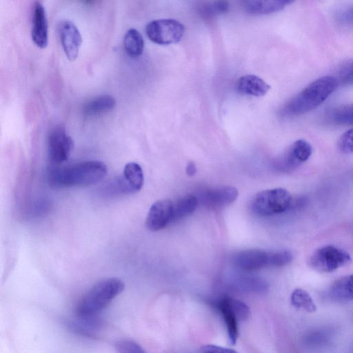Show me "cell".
<instances>
[{"label":"cell","mask_w":353,"mask_h":353,"mask_svg":"<svg viewBox=\"0 0 353 353\" xmlns=\"http://www.w3.org/2000/svg\"><path fill=\"white\" fill-rule=\"evenodd\" d=\"M107 172L106 165L95 160L81 161L65 167L55 165L50 169L48 181L54 189L88 187L101 181Z\"/></svg>","instance_id":"6da1fadb"},{"label":"cell","mask_w":353,"mask_h":353,"mask_svg":"<svg viewBox=\"0 0 353 353\" xmlns=\"http://www.w3.org/2000/svg\"><path fill=\"white\" fill-rule=\"evenodd\" d=\"M337 80L331 76L316 79L289 101L281 110L286 117L300 116L321 105L336 89Z\"/></svg>","instance_id":"7a4b0ae2"},{"label":"cell","mask_w":353,"mask_h":353,"mask_svg":"<svg viewBox=\"0 0 353 353\" xmlns=\"http://www.w3.org/2000/svg\"><path fill=\"white\" fill-rule=\"evenodd\" d=\"M124 288L123 281L117 277L99 281L79 300L75 308L76 314L82 317L95 316L121 294Z\"/></svg>","instance_id":"3957f363"},{"label":"cell","mask_w":353,"mask_h":353,"mask_svg":"<svg viewBox=\"0 0 353 353\" xmlns=\"http://www.w3.org/2000/svg\"><path fill=\"white\" fill-rule=\"evenodd\" d=\"M293 198L285 189L278 188L257 193L251 201V209L261 216H272L290 210Z\"/></svg>","instance_id":"277c9868"},{"label":"cell","mask_w":353,"mask_h":353,"mask_svg":"<svg viewBox=\"0 0 353 353\" xmlns=\"http://www.w3.org/2000/svg\"><path fill=\"white\" fill-rule=\"evenodd\" d=\"M350 261V255L346 251L334 245H325L310 255L308 263L317 272H332Z\"/></svg>","instance_id":"5b68a950"},{"label":"cell","mask_w":353,"mask_h":353,"mask_svg":"<svg viewBox=\"0 0 353 353\" xmlns=\"http://www.w3.org/2000/svg\"><path fill=\"white\" fill-rule=\"evenodd\" d=\"M145 30L151 41L159 45H168L181 40L185 27L175 19H157L149 22Z\"/></svg>","instance_id":"8992f818"},{"label":"cell","mask_w":353,"mask_h":353,"mask_svg":"<svg viewBox=\"0 0 353 353\" xmlns=\"http://www.w3.org/2000/svg\"><path fill=\"white\" fill-rule=\"evenodd\" d=\"M312 152V146L307 141L296 140L275 160L274 168L280 172H291L307 161Z\"/></svg>","instance_id":"52a82bcc"},{"label":"cell","mask_w":353,"mask_h":353,"mask_svg":"<svg viewBox=\"0 0 353 353\" xmlns=\"http://www.w3.org/2000/svg\"><path fill=\"white\" fill-rule=\"evenodd\" d=\"M144 176L141 167L137 163L125 165L122 175L112 181L108 190L116 194H130L139 191L143 185Z\"/></svg>","instance_id":"ba28073f"},{"label":"cell","mask_w":353,"mask_h":353,"mask_svg":"<svg viewBox=\"0 0 353 353\" xmlns=\"http://www.w3.org/2000/svg\"><path fill=\"white\" fill-rule=\"evenodd\" d=\"M74 147L71 137L61 125L54 127L48 137V150L50 159L55 165L68 160Z\"/></svg>","instance_id":"9c48e42d"},{"label":"cell","mask_w":353,"mask_h":353,"mask_svg":"<svg viewBox=\"0 0 353 353\" xmlns=\"http://www.w3.org/2000/svg\"><path fill=\"white\" fill-rule=\"evenodd\" d=\"M274 251L250 249L239 252L233 256L234 265L245 272H254L273 267Z\"/></svg>","instance_id":"30bf717a"},{"label":"cell","mask_w":353,"mask_h":353,"mask_svg":"<svg viewBox=\"0 0 353 353\" xmlns=\"http://www.w3.org/2000/svg\"><path fill=\"white\" fill-rule=\"evenodd\" d=\"M237 196L238 191L234 187L225 185L208 188L197 199L208 208L219 209L233 203Z\"/></svg>","instance_id":"8fae6325"},{"label":"cell","mask_w":353,"mask_h":353,"mask_svg":"<svg viewBox=\"0 0 353 353\" xmlns=\"http://www.w3.org/2000/svg\"><path fill=\"white\" fill-rule=\"evenodd\" d=\"M173 201L160 200L150 208L145 220L146 228L151 231H158L172 223Z\"/></svg>","instance_id":"7c38bea8"},{"label":"cell","mask_w":353,"mask_h":353,"mask_svg":"<svg viewBox=\"0 0 353 353\" xmlns=\"http://www.w3.org/2000/svg\"><path fill=\"white\" fill-rule=\"evenodd\" d=\"M59 34L63 51L70 61L78 57L81 36L77 26L70 21L63 20L58 26Z\"/></svg>","instance_id":"4fadbf2b"},{"label":"cell","mask_w":353,"mask_h":353,"mask_svg":"<svg viewBox=\"0 0 353 353\" xmlns=\"http://www.w3.org/2000/svg\"><path fill=\"white\" fill-rule=\"evenodd\" d=\"M31 36L33 42L40 48H45L48 42V26L45 8L40 1L33 5Z\"/></svg>","instance_id":"5bb4252c"},{"label":"cell","mask_w":353,"mask_h":353,"mask_svg":"<svg viewBox=\"0 0 353 353\" xmlns=\"http://www.w3.org/2000/svg\"><path fill=\"white\" fill-rule=\"evenodd\" d=\"M215 305L224 319L230 342L234 345L239 336V319L231 307L230 298L224 297L218 300Z\"/></svg>","instance_id":"9a60e30c"},{"label":"cell","mask_w":353,"mask_h":353,"mask_svg":"<svg viewBox=\"0 0 353 353\" xmlns=\"http://www.w3.org/2000/svg\"><path fill=\"white\" fill-rule=\"evenodd\" d=\"M236 88L245 94L262 97L268 92L271 86L258 76L247 74L238 79Z\"/></svg>","instance_id":"2e32d148"},{"label":"cell","mask_w":353,"mask_h":353,"mask_svg":"<svg viewBox=\"0 0 353 353\" xmlns=\"http://www.w3.org/2000/svg\"><path fill=\"white\" fill-rule=\"evenodd\" d=\"M328 297L339 303L353 301V274L336 280L328 290Z\"/></svg>","instance_id":"e0dca14e"},{"label":"cell","mask_w":353,"mask_h":353,"mask_svg":"<svg viewBox=\"0 0 353 353\" xmlns=\"http://www.w3.org/2000/svg\"><path fill=\"white\" fill-rule=\"evenodd\" d=\"M292 1H245L243 8L245 12L255 14H267L283 10Z\"/></svg>","instance_id":"ac0fdd59"},{"label":"cell","mask_w":353,"mask_h":353,"mask_svg":"<svg viewBox=\"0 0 353 353\" xmlns=\"http://www.w3.org/2000/svg\"><path fill=\"white\" fill-rule=\"evenodd\" d=\"M115 105L113 97L102 94L86 101L83 106V113L87 116L97 115L112 110Z\"/></svg>","instance_id":"d6986e66"},{"label":"cell","mask_w":353,"mask_h":353,"mask_svg":"<svg viewBox=\"0 0 353 353\" xmlns=\"http://www.w3.org/2000/svg\"><path fill=\"white\" fill-rule=\"evenodd\" d=\"M196 196L188 194L173 201L172 223L181 220L190 215L198 204Z\"/></svg>","instance_id":"ffe728a7"},{"label":"cell","mask_w":353,"mask_h":353,"mask_svg":"<svg viewBox=\"0 0 353 353\" xmlns=\"http://www.w3.org/2000/svg\"><path fill=\"white\" fill-rule=\"evenodd\" d=\"M123 46L126 53L132 58L141 55L144 49V40L135 28H130L125 34Z\"/></svg>","instance_id":"44dd1931"},{"label":"cell","mask_w":353,"mask_h":353,"mask_svg":"<svg viewBox=\"0 0 353 353\" xmlns=\"http://www.w3.org/2000/svg\"><path fill=\"white\" fill-rule=\"evenodd\" d=\"M290 301L292 305L297 309H302L310 313H312L316 310V305L310 294L301 288H296L292 292Z\"/></svg>","instance_id":"7402d4cb"},{"label":"cell","mask_w":353,"mask_h":353,"mask_svg":"<svg viewBox=\"0 0 353 353\" xmlns=\"http://www.w3.org/2000/svg\"><path fill=\"white\" fill-rule=\"evenodd\" d=\"M332 123L353 126V103H349L334 108L330 114Z\"/></svg>","instance_id":"603a6c76"},{"label":"cell","mask_w":353,"mask_h":353,"mask_svg":"<svg viewBox=\"0 0 353 353\" xmlns=\"http://www.w3.org/2000/svg\"><path fill=\"white\" fill-rule=\"evenodd\" d=\"M229 10V4L226 1H216L208 3L201 7V12L204 17L208 18L213 16L225 13Z\"/></svg>","instance_id":"cb8c5ba5"},{"label":"cell","mask_w":353,"mask_h":353,"mask_svg":"<svg viewBox=\"0 0 353 353\" xmlns=\"http://www.w3.org/2000/svg\"><path fill=\"white\" fill-rule=\"evenodd\" d=\"M118 353H146L137 342L130 339H122L116 343Z\"/></svg>","instance_id":"d4e9b609"},{"label":"cell","mask_w":353,"mask_h":353,"mask_svg":"<svg viewBox=\"0 0 353 353\" xmlns=\"http://www.w3.org/2000/svg\"><path fill=\"white\" fill-rule=\"evenodd\" d=\"M338 148L343 154L353 153V128L340 137L338 141Z\"/></svg>","instance_id":"484cf974"},{"label":"cell","mask_w":353,"mask_h":353,"mask_svg":"<svg viewBox=\"0 0 353 353\" xmlns=\"http://www.w3.org/2000/svg\"><path fill=\"white\" fill-rule=\"evenodd\" d=\"M230 302L231 307L239 320L245 321L249 318L250 315V310L245 303L231 298H230Z\"/></svg>","instance_id":"4316f807"},{"label":"cell","mask_w":353,"mask_h":353,"mask_svg":"<svg viewBox=\"0 0 353 353\" xmlns=\"http://www.w3.org/2000/svg\"><path fill=\"white\" fill-rule=\"evenodd\" d=\"M201 351L202 353H237L234 350L211 344L203 345Z\"/></svg>","instance_id":"83f0119b"},{"label":"cell","mask_w":353,"mask_h":353,"mask_svg":"<svg viewBox=\"0 0 353 353\" xmlns=\"http://www.w3.org/2000/svg\"><path fill=\"white\" fill-rule=\"evenodd\" d=\"M339 19L343 23L353 26V8L346 9L340 12Z\"/></svg>","instance_id":"f1b7e54d"},{"label":"cell","mask_w":353,"mask_h":353,"mask_svg":"<svg viewBox=\"0 0 353 353\" xmlns=\"http://www.w3.org/2000/svg\"><path fill=\"white\" fill-rule=\"evenodd\" d=\"M343 82L347 85L353 86V69L345 74L343 79Z\"/></svg>","instance_id":"f546056e"},{"label":"cell","mask_w":353,"mask_h":353,"mask_svg":"<svg viewBox=\"0 0 353 353\" xmlns=\"http://www.w3.org/2000/svg\"><path fill=\"white\" fill-rule=\"evenodd\" d=\"M185 172L186 174L190 176L194 175L196 172V167L194 163H188V164L186 166Z\"/></svg>","instance_id":"4dcf8cb0"}]
</instances>
